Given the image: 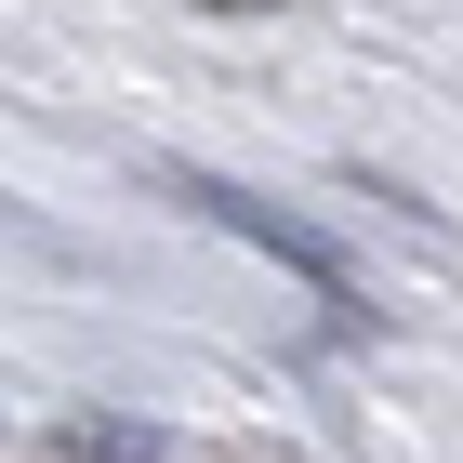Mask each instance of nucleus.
I'll use <instances>...</instances> for the list:
<instances>
[{"label": "nucleus", "mask_w": 463, "mask_h": 463, "mask_svg": "<svg viewBox=\"0 0 463 463\" xmlns=\"http://www.w3.org/2000/svg\"><path fill=\"white\" fill-rule=\"evenodd\" d=\"M53 463H173V437L133 411H80V424H53Z\"/></svg>", "instance_id": "2"}, {"label": "nucleus", "mask_w": 463, "mask_h": 463, "mask_svg": "<svg viewBox=\"0 0 463 463\" xmlns=\"http://www.w3.org/2000/svg\"><path fill=\"white\" fill-rule=\"evenodd\" d=\"M185 199H199V213H213V225H239V239H251V251H279L291 279H318V305H345V318H357V279H345V265H331V251H318V239H305V225H265V213H251V199H239V185H213V173L185 185Z\"/></svg>", "instance_id": "1"}]
</instances>
